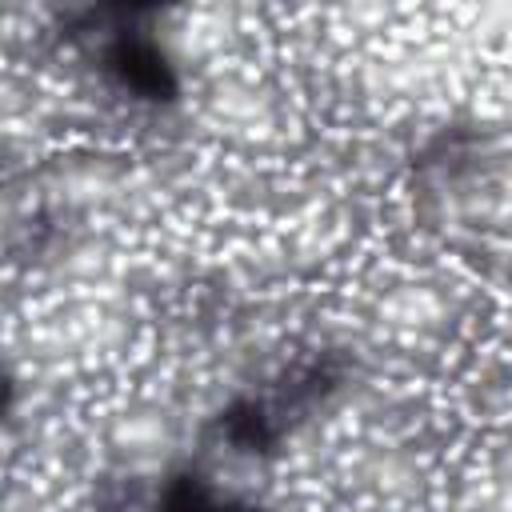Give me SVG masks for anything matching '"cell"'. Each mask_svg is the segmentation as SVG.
I'll list each match as a JSON object with an SVG mask.
<instances>
[{"label":"cell","instance_id":"obj_1","mask_svg":"<svg viewBox=\"0 0 512 512\" xmlns=\"http://www.w3.org/2000/svg\"><path fill=\"white\" fill-rule=\"evenodd\" d=\"M108 60H112V72L120 76V84L132 88L136 96L164 100L172 92V68L160 56V48H152L148 40H120Z\"/></svg>","mask_w":512,"mask_h":512}]
</instances>
